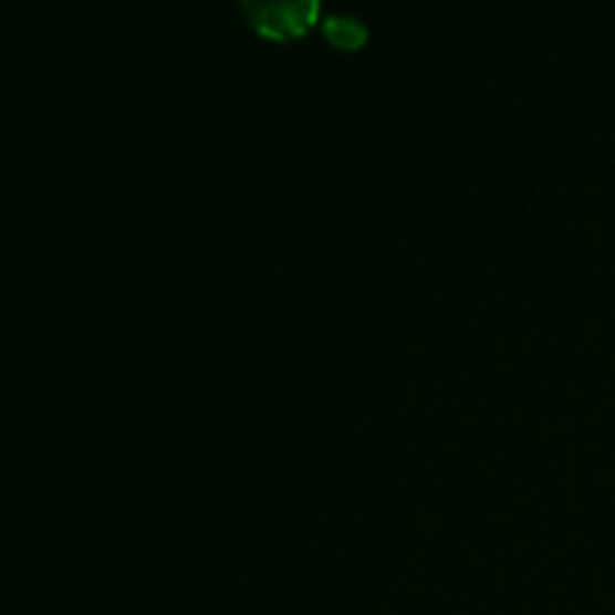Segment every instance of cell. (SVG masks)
I'll return each mask as SVG.
<instances>
[{
    "mask_svg": "<svg viewBox=\"0 0 615 615\" xmlns=\"http://www.w3.org/2000/svg\"><path fill=\"white\" fill-rule=\"evenodd\" d=\"M366 24L352 19V15H334L324 21V40L331 42L340 52H357L366 45Z\"/></svg>",
    "mask_w": 615,
    "mask_h": 615,
    "instance_id": "2",
    "label": "cell"
},
{
    "mask_svg": "<svg viewBox=\"0 0 615 615\" xmlns=\"http://www.w3.org/2000/svg\"><path fill=\"white\" fill-rule=\"evenodd\" d=\"M240 7L252 31L273 42L301 40L322 10L319 0H240Z\"/></svg>",
    "mask_w": 615,
    "mask_h": 615,
    "instance_id": "1",
    "label": "cell"
}]
</instances>
